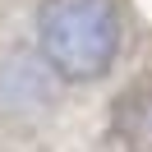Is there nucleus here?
<instances>
[{"label": "nucleus", "mask_w": 152, "mask_h": 152, "mask_svg": "<svg viewBox=\"0 0 152 152\" xmlns=\"http://www.w3.org/2000/svg\"><path fill=\"white\" fill-rule=\"evenodd\" d=\"M28 23L60 83L83 92L115 74L124 51L120 0H28Z\"/></svg>", "instance_id": "nucleus-1"}, {"label": "nucleus", "mask_w": 152, "mask_h": 152, "mask_svg": "<svg viewBox=\"0 0 152 152\" xmlns=\"http://www.w3.org/2000/svg\"><path fill=\"white\" fill-rule=\"evenodd\" d=\"M115 134L134 152H152V88H134L115 102Z\"/></svg>", "instance_id": "nucleus-2"}]
</instances>
